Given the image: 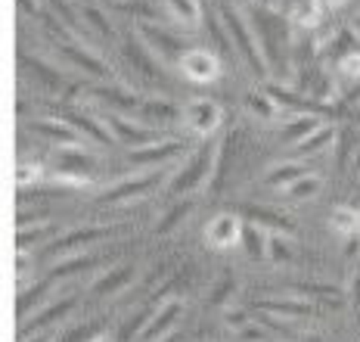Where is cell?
<instances>
[{"mask_svg": "<svg viewBox=\"0 0 360 342\" xmlns=\"http://www.w3.org/2000/svg\"><path fill=\"white\" fill-rule=\"evenodd\" d=\"M255 308L261 315H280L283 321H298V317H307L314 311L307 299H298V296H292V299H261L255 302Z\"/></svg>", "mask_w": 360, "mask_h": 342, "instance_id": "e0dca14e", "label": "cell"}, {"mask_svg": "<svg viewBox=\"0 0 360 342\" xmlns=\"http://www.w3.org/2000/svg\"><path fill=\"white\" fill-rule=\"evenodd\" d=\"M22 63H25V65H32V75H34L37 81H41L44 87H50V91H56V87L63 84V78L56 75V69H50V65H47V63H41V59H37V56H32V59H25V56H22Z\"/></svg>", "mask_w": 360, "mask_h": 342, "instance_id": "d590c367", "label": "cell"}, {"mask_svg": "<svg viewBox=\"0 0 360 342\" xmlns=\"http://www.w3.org/2000/svg\"><path fill=\"white\" fill-rule=\"evenodd\" d=\"M320 6H317V0H311V4H298L295 6V13H292V22H295L298 28H314L320 22Z\"/></svg>", "mask_w": 360, "mask_h": 342, "instance_id": "60d3db41", "label": "cell"}, {"mask_svg": "<svg viewBox=\"0 0 360 342\" xmlns=\"http://www.w3.org/2000/svg\"><path fill=\"white\" fill-rule=\"evenodd\" d=\"M159 342H180V336H177V333H168V336L159 339Z\"/></svg>", "mask_w": 360, "mask_h": 342, "instance_id": "91938a15", "label": "cell"}, {"mask_svg": "<svg viewBox=\"0 0 360 342\" xmlns=\"http://www.w3.org/2000/svg\"><path fill=\"white\" fill-rule=\"evenodd\" d=\"M208 34H212V41H214V47H217V53L221 56H227V59H233V41H230V34H227V28H224V22H214V19H208Z\"/></svg>", "mask_w": 360, "mask_h": 342, "instance_id": "f35d334b", "label": "cell"}, {"mask_svg": "<svg viewBox=\"0 0 360 342\" xmlns=\"http://www.w3.org/2000/svg\"><path fill=\"white\" fill-rule=\"evenodd\" d=\"M264 91L270 94V100H274L280 109H289V113H295V115H326V113H333L329 103H320V100H314V96H307L302 91H292V87H286V84L264 81Z\"/></svg>", "mask_w": 360, "mask_h": 342, "instance_id": "8992f818", "label": "cell"}, {"mask_svg": "<svg viewBox=\"0 0 360 342\" xmlns=\"http://www.w3.org/2000/svg\"><path fill=\"white\" fill-rule=\"evenodd\" d=\"M292 296H314L320 302H333V305H342L345 296L339 286L333 284H314V280H304V284H292Z\"/></svg>", "mask_w": 360, "mask_h": 342, "instance_id": "83f0119b", "label": "cell"}, {"mask_svg": "<svg viewBox=\"0 0 360 342\" xmlns=\"http://www.w3.org/2000/svg\"><path fill=\"white\" fill-rule=\"evenodd\" d=\"M345 4H348V0H317V6H320V10H329V13H333V10H339V6H345Z\"/></svg>", "mask_w": 360, "mask_h": 342, "instance_id": "db71d44e", "label": "cell"}, {"mask_svg": "<svg viewBox=\"0 0 360 342\" xmlns=\"http://www.w3.org/2000/svg\"><path fill=\"white\" fill-rule=\"evenodd\" d=\"M245 109H249L255 118H264V122H267V118L276 115V109H280V106L270 100V94L264 91V87H258V91L252 87V91L245 94Z\"/></svg>", "mask_w": 360, "mask_h": 342, "instance_id": "f546056e", "label": "cell"}, {"mask_svg": "<svg viewBox=\"0 0 360 342\" xmlns=\"http://www.w3.org/2000/svg\"><path fill=\"white\" fill-rule=\"evenodd\" d=\"M19 4V13H32V16H37V4L34 0H16Z\"/></svg>", "mask_w": 360, "mask_h": 342, "instance_id": "11a10c76", "label": "cell"}, {"mask_svg": "<svg viewBox=\"0 0 360 342\" xmlns=\"http://www.w3.org/2000/svg\"><path fill=\"white\" fill-rule=\"evenodd\" d=\"M53 234V227L50 224H37V227H19V234H16V240H19V252H25L32 243H41V240H47V236Z\"/></svg>", "mask_w": 360, "mask_h": 342, "instance_id": "7bdbcfd3", "label": "cell"}, {"mask_svg": "<svg viewBox=\"0 0 360 342\" xmlns=\"http://www.w3.org/2000/svg\"><path fill=\"white\" fill-rule=\"evenodd\" d=\"M252 4H258V6H274V0H252Z\"/></svg>", "mask_w": 360, "mask_h": 342, "instance_id": "be15d7a7", "label": "cell"}, {"mask_svg": "<svg viewBox=\"0 0 360 342\" xmlns=\"http://www.w3.org/2000/svg\"><path fill=\"white\" fill-rule=\"evenodd\" d=\"M112 234V227H78V230H69L65 236H59L47 246V255H65V252L78 249V246H87V243H96V240H106Z\"/></svg>", "mask_w": 360, "mask_h": 342, "instance_id": "9a60e30c", "label": "cell"}, {"mask_svg": "<svg viewBox=\"0 0 360 342\" xmlns=\"http://www.w3.org/2000/svg\"><path fill=\"white\" fill-rule=\"evenodd\" d=\"M59 50H63V56L69 59L72 65L84 69L87 75H94V78H112V69L96 53H90L87 47H78L75 41H69V44H59Z\"/></svg>", "mask_w": 360, "mask_h": 342, "instance_id": "2e32d148", "label": "cell"}, {"mask_svg": "<svg viewBox=\"0 0 360 342\" xmlns=\"http://www.w3.org/2000/svg\"><path fill=\"white\" fill-rule=\"evenodd\" d=\"M245 215L255 221L258 227H270L274 234H295V221L286 218L283 212H274V209H264V205H245Z\"/></svg>", "mask_w": 360, "mask_h": 342, "instance_id": "d6986e66", "label": "cell"}, {"mask_svg": "<svg viewBox=\"0 0 360 342\" xmlns=\"http://www.w3.org/2000/svg\"><path fill=\"white\" fill-rule=\"evenodd\" d=\"M190 209H193V203H190V199H180V203H174L168 212H165V218L159 221V224H155V234H159V236L171 234V230H174V227L180 224V221H184L186 215H190Z\"/></svg>", "mask_w": 360, "mask_h": 342, "instance_id": "836d02e7", "label": "cell"}, {"mask_svg": "<svg viewBox=\"0 0 360 342\" xmlns=\"http://www.w3.org/2000/svg\"><path fill=\"white\" fill-rule=\"evenodd\" d=\"M165 10H168V16L184 28H199V22H202L199 0H165Z\"/></svg>", "mask_w": 360, "mask_h": 342, "instance_id": "7402d4cb", "label": "cell"}, {"mask_svg": "<svg viewBox=\"0 0 360 342\" xmlns=\"http://www.w3.org/2000/svg\"><path fill=\"white\" fill-rule=\"evenodd\" d=\"M131 280H134V267L131 265H118V267H112L109 274H103V277L96 280L94 293L96 296H112V293H118V289H124Z\"/></svg>", "mask_w": 360, "mask_h": 342, "instance_id": "d4e9b609", "label": "cell"}, {"mask_svg": "<svg viewBox=\"0 0 360 342\" xmlns=\"http://www.w3.org/2000/svg\"><path fill=\"white\" fill-rule=\"evenodd\" d=\"M94 94L100 96L103 103H112V106H118V109H140L143 106V100H140L137 94L122 91V87H96Z\"/></svg>", "mask_w": 360, "mask_h": 342, "instance_id": "4dcf8cb0", "label": "cell"}, {"mask_svg": "<svg viewBox=\"0 0 360 342\" xmlns=\"http://www.w3.org/2000/svg\"><path fill=\"white\" fill-rule=\"evenodd\" d=\"M53 165H56V175L63 184H69V187H87L96 162H94V156L84 153L81 146H56Z\"/></svg>", "mask_w": 360, "mask_h": 342, "instance_id": "277c9868", "label": "cell"}, {"mask_svg": "<svg viewBox=\"0 0 360 342\" xmlns=\"http://www.w3.org/2000/svg\"><path fill=\"white\" fill-rule=\"evenodd\" d=\"M354 171H357V175H360V150L354 153Z\"/></svg>", "mask_w": 360, "mask_h": 342, "instance_id": "6125c7cd", "label": "cell"}, {"mask_svg": "<svg viewBox=\"0 0 360 342\" xmlns=\"http://www.w3.org/2000/svg\"><path fill=\"white\" fill-rule=\"evenodd\" d=\"M180 311H184V305H180L177 299H171L165 308L159 311L155 317H149V324H146V330L140 333V339L137 342H155V339H165V333L171 330V327L177 324V317H180Z\"/></svg>", "mask_w": 360, "mask_h": 342, "instance_id": "ac0fdd59", "label": "cell"}, {"mask_svg": "<svg viewBox=\"0 0 360 342\" xmlns=\"http://www.w3.org/2000/svg\"><path fill=\"white\" fill-rule=\"evenodd\" d=\"M41 181V165H19L16 168V184H19V190H25L28 184H34Z\"/></svg>", "mask_w": 360, "mask_h": 342, "instance_id": "f6af8a7d", "label": "cell"}, {"mask_svg": "<svg viewBox=\"0 0 360 342\" xmlns=\"http://www.w3.org/2000/svg\"><path fill=\"white\" fill-rule=\"evenodd\" d=\"M243 227L245 221L239 215H214L205 227V240L212 249H230V246H239L243 243Z\"/></svg>", "mask_w": 360, "mask_h": 342, "instance_id": "30bf717a", "label": "cell"}, {"mask_svg": "<svg viewBox=\"0 0 360 342\" xmlns=\"http://www.w3.org/2000/svg\"><path fill=\"white\" fill-rule=\"evenodd\" d=\"M115 6H118L122 13H131V16H140V19H149V16H153V6L140 4V0H131V4H127V0H118Z\"/></svg>", "mask_w": 360, "mask_h": 342, "instance_id": "c3c4849f", "label": "cell"}, {"mask_svg": "<svg viewBox=\"0 0 360 342\" xmlns=\"http://www.w3.org/2000/svg\"><path fill=\"white\" fill-rule=\"evenodd\" d=\"M32 131L41 134V137H47L50 144H56V146H78V144H84V137H81V134L75 131L65 118H37V122L32 125Z\"/></svg>", "mask_w": 360, "mask_h": 342, "instance_id": "5bb4252c", "label": "cell"}, {"mask_svg": "<svg viewBox=\"0 0 360 342\" xmlns=\"http://www.w3.org/2000/svg\"><path fill=\"white\" fill-rule=\"evenodd\" d=\"M342 72H345L348 78H357V81H360V50H357L354 56L345 59V63H342Z\"/></svg>", "mask_w": 360, "mask_h": 342, "instance_id": "f907efd6", "label": "cell"}, {"mask_svg": "<svg viewBox=\"0 0 360 342\" xmlns=\"http://www.w3.org/2000/svg\"><path fill=\"white\" fill-rule=\"evenodd\" d=\"M267 255L274 258L276 265H289V262H292V249H289L286 234H274V236H267Z\"/></svg>", "mask_w": 360, "mask_h": 342, "instance_id": "b9f144b4", "label": "cell"}, {"mask_svg": "<svg viewBox=\"0 0 360 342\" xmlns=\"http://www.w3.org/2000/svg\"><path fill=\"white\" fill-rule=\"evenodd\" d=\"M124 56L131 59V65H137V72L143 75L146 81H165V75H162V63L155 59L153 53H149V47L143 41H140V34H127V41H124Z\"/></svg>", "mask_w": 360, "mask_h": 342, "instance_id": "4fadbf2b", "label": "cell"}, {"mask_svg": "<svg viewBox=\"0 0 360 342\" xmlns=\"http://www.w3.org/2000/svg\"><path fill=\"white\" fill-rule=\"evenodd\" d=\"M81 16H84V19H87V25H94L96 32H100V34H103V38H106V41H112V38H115V32H112L109 19L103 16V13L96 10V6H81Z\"/></svg>", "mask_w": 360, "mask_h": 342, "instance_id": "ee69618b", "label": "cell"}, {"mask_svg": "<svg viewBox=\"0 0 360 342\" xmlns=\"http://www.w3.org/2000/svg\"><path fill=\"white\" fill-rule=\"evenodd\" d=\"M227 324H230V327H236V330L249 327V324H245V315H243V311H227Z\"/></svg>", "mask_w": 360, "mask_h": 342, "instance_id": "f5cc1de1", "label": "cell"}, {"mask_svg": "<svg viewBox=\"0 0 360 342\" xmlns=\"http://www.w3.org/2000/svg\"><path fill=\"white\" fill-rule=\"evenodd\" d=\"M360 249V240H357V236H354V240H348V249H345V252H348V255H354V252Z\"/></svg>", "mask_w": 360, "mask_h": 342, "instance_id": "9f6ffc18", "label": "cell"}, {"mask_svg": "<svg viewBox=\"0 0 360 342\" xmlns=\"http://www.w3.org/2000/svg\"><path fill=\"white\" fill-rule=\"evenodd\" d=\"M140 113H143V118H155V122H174V118H180V109L168 100H146L140 106Z\"/></svg>", "mask_w": 360, "mask_h": 342, "instance_id": "e575fe53", "label": "cell"}, {"mask_svg": "<svg viewBox=\"0 0 360 342\" xmlns=\"http://www.w3.org/2000/svg\"><path fill=\"white\" fill-rule=\"evenodd\" d=\"M249 16H252L249 25L255 38H258V47L264 53L267 65L280 72L286 65V50H289V19L276 16L270 6H258V4L249 6Z\"/></svg>", "mask_w": 360, "mask_h": 342, "instance_id": "6da1fadb", "label": "cell"}, {"mask_svg": "<svg viewBox=\"0 0 360 342\" xmlns=\"http://www.w3.org/2000/svg\"><path fill=\"white\" fill-rule=\"evenodd\" d=\"M100 258L96 255H75V258H65V262H59L56 267H53V274H50V284L53 280H63V277H69V274H75V271H87V267H94Z\"/></svg>", "mask_w": 360, "mask_h": 342, "instance_id": "d6a6232c", "label": "cell"}, {"mask_svg": "<svg viewBox=\"0 0 360 342\" xmlns=\"http://www.w3.org/2000/svg\"><path fill=\"white\" fill-rule=\"evenodd\" d=\"M354 299H357V305H360V274H357V280H354Z\"/></svg>", "mask_w": 360, "mask_h": 342, "instance_id": "680465c9", "label": "cell"}, {"mask_svg": "<svg viewBox=\"0 0 360 342\" xmlns=\"http://www.w3.org/2000/svg\"><path fill=\"white\" fill-rule=\"evenodd\" d=\"M180 153H184V144H180V140H159V144L131 150L127 162H131V165H143V168L146 165H168V162H174Z\"/></svg>", "mask_w": 360, "mask_h": 342, "instance_id": "7c38bea8", "label": "cell"}, {"mask_svg": "<svg viewBox=\"0 0 360 342\" xmlns=\"http://www.w3.org/2000/svg\"><path fill=\"white\" fill-rule=\"evenodd\" d=\"M317 128H320L317 115H295V118H289L286 128H283V140H286L289 146H298L302 140L311 137Z\"/></svg>", "mask_w": 360, "mask_h": 342, "instance_id": "4316f807", "label": "cell"}, {"mask_svg": "<svg viewBox=\"0 0 360 342\" xmlns=\"http://www.w3.org/2000/svg\"><path fill=\"white\" fill-rule=\"evenodd\" d=\"M90 342H115V339H112V336H106V333H96V336L90 339Z\"/></svg>", "mask_w": 360, "mask_h": 342, "instance_id": "6f0895ef", "label": "cell"}, {"mask_svg": "<svg viewBox=\"0 0 360 342\" xmlns=\"http://www.w3.org/2000/svg\"><path fill=\"white\" fill-rule=\"evenodd\" d=\"M357 34L354 32H339V34H335V38H333V44H329V47H326V56L329 59H335V63H345V59H348V56H354L357 53Z\"/></svg>", "mask_w": 360, "mask_h": 342, "instance_id": "1f68e13d", "label": "cell"}, {"mask_svg": "<svg viewBox=\"0 0 360 342\" xmlns=\"http://www.w3.org/2000/svg\"><path fill=\"white\" fill-rule=\"evenodd\" d=\"M137 34H140V41L146 44L149 53L159 59V63H165V65H180V59H184L186 47H184V41H180L177 34L165 32L162 25H153V22H137Z\"/></svg>", "mask_w": 360, "mask_h": 342, "instance_id": "5b68a950", "label": "cell"}, {"mask_svg": "<svg viewBox=\"0 0 360 342\" xmlns=\"http://www.w3.org/2000/svg\"><path fill=\"white\" fill-rule=\"evenodd\" d=\"M75 305H78V299H75V296H63V299H56L53 305H47L41 315L32 317V324H22V339H25L28 330H41V327H47V324H53V321H63V317L69 315Z\"/></svg>", "mask_w": 360, "mask_h": 342, "instance_id": "44dd1931", "label": "cell"}, {"mask_svg": "<svg viewBox=\"0 0 360 342\" xmlns=\"http://www.w3.org/2000/svg\"><path fill=\"white\" fill-rule=\"evenodd\" d=\"M239 336H243L245 342H264V339H267V333H264V330H258V327H243V330H239Z\"/></svg>", "mask_w": 360, "mask_h": 342, "instance_id": "816d5d0a", "label": "cell"}, {"mask_svg": "<svg viewBox=\"0 0 360 342\" xmlns=\"http://www.w3.org/2000/svg\"><path fill=\"white\" fill-rule=\"evenodd\" d=\"M165 181V175H155V171H146V175H134L124 177V181L112 184L106 193H100L103 205H118V203H131V199H140L146 193H153L159 184Z\"/></svg>", "mask_w": 360, "mask_h": 342, "instance_id": "52a82bcc", "label": "cell"}, {"mask_svg": "<svg viewBox=\"0 0 360 342\" xmlns=\"http://www.w3.org/2000/svg\"><path fill=\"white\" fill-rule=\"evenodd\" d=\"M180 72L190 81H196V84H212V81H217V75H221V56H217L214 50L193 47L180 59Z\"/></svg>", "mask_w": 360, "mask_h": 342, "instance_id": "9c48e42d", "label": "cell"}, {"mask_svg": "<svg viewBox=\"0 0 360 342\" xmlns=\"http://www.w3.org/2000/svg\"><path fill=\"white\" fill-rule=\"evenodd\" d=\"M233 286H236L233 277H224L221 284L214 286V293H212V299H208V305H214V308H217V305H224V302L230 299V296H233Z\"/></svg>", "mask_w": 360, "mask_h": 342, "instance_id": "7dc6e473", "label": "cell"}, {"mask_svg": "<svg viewBox=\"0 0 360 342\" xmlns=\"http://www.w3.org/2000/svg\"><path fill=\"white\" fill-rule=\"evenodd\" d=\"M221 118H224L221 106H217L214 100H205V96H199V100H190L184 106L186 128H190V134H196V137H202V140H208L217 131Z\"/></svg>", "mask_w": 360, "mask_h": 342, "instance_id": "ba28073f", "label": "cell"}, {"mask_svg": "<svg viewBox=\"0 0 360 342\" xmlns=\"http://www.w3.org/2000/svg\"><path fill=\"white\" fill-rule=\"evenodd\" d=\"M304 175H311L307 171V165H302V162H286V165H274L264 175V184L267 187H292L295 181H302Z\"/></svg>", "mask_w": 360, "mask_h": 342, "instance_id": "cb8c5ba5", "label": "cell"}, {"mask_svg": "<svg viewBox=\"0 0 360 342\" xmlns=\"http://www.w3.org/2000/svg\"><path fill=\"white\" fill-rule=\"evenodd\" d=\"M320 193V177L317 175H304L302 181H295L292 187H286V196L289 199H311Z\"/></svg>", "mask_w": 360, "mask_h": 342, "instance_id": "ab89813d", "label": "cell"}, {"mask_svg": "<svg viewBox=\"0 0 360 342\" xmlns=\"http://www.w3.org/2000/svg\"><path fill=\"white\" fill-rule=\"evenodd\" d=\"M214 162H217V144L199 146V150L186 159V165L168 181V190L180 196V193H190V190L202 187V184L208 181V175L214 171Z\"/></svg>", "mask_w": 360, "mask_h": 342, "instance_id": "3957f363", "label": "cell"}, {"mask_svg": "<svg viewBox=\"0 0 360 342\" xmlns=\"http://www.w3.org/2000/svg\"><path fill=\"white\" fill-rule=\"evenodd\" d=\"M96 333H100V327H96V324H84V327H75L72 333H65L59 342H90Z\"/></svg>", "mask_w": 360, "mask_h": 342, "instance_id": "bcb514c9", "label": "cell"}, {"mask_svg": "<svg viewBox=\"0 0 360 342\" xmlns=\"http://www.w3.org/2000/svg\"><path fill=\"white\" fill-rule=\"evenodd\" d=\"M239 246L245 249V255L255 258V262H261V258L267 255V236H264V230H261L255 221H245V227H243V243Z\"/></svg>", "mask_w": 360, "mask_h": 342, "instance_id": "f1b7e54d", "label": "cell"}, {"mask_svg": "<svg viewBox=\"0 0 360 342\" xmlns=\"http://www.w3.org/2000/svg\"><path fill=\"white\" fill-rule=\"evenodd\" d=\"M354 34H357V38H360V16L354 19Z\"/></svg>", "mask_w": 360, "mask_h": 342, "instance_id": "e7e4bbea", "label": "cell"}, {"mask_svg": "<svg viewBox=\"0 0 360 342\" xmlns=\"http://www.w3.org/2000/svg\"><path fill=\"white\" fill-rule=\"evenodd\" d=\"M109 128H112V137H115L118 144H127L131 150H140V146L159 144V140H162V134L155 128H140V125H131V122H124V118L115 115V113L109 115Z\"/></svg>", "mask_w": 360, "mask_h": 342, "instance_id": "8fae6325", "label": "cell"}, {"mask_svg": "<svg viewBox=\"0 0 360 342\" xmlns=\"http://www.w3.org/2000/svg\"><path fill=\"white\" fill-rule=\"evenodd\" d=\"M339 153H335V165H339V171L348 165V159H354V146H357V134L354 128H342L339 131Z\"/></svg>", "mask_w": 360, "mask_h": 342, "instance_id": "8d00e7d4", "label": "cell"}, {"mask_svg": "<svg viewBox=\"0 0 360 342\" xmlns=\"http://www.w3.org/2000/svg\"><path fill=\"white\" fill-rule=\"evenodd\" d=\"M22 342H28V339H22ZM32 342H50V336H47V333H44V336H34Z\"/></svg>", "mask_w": 360, "mask_h": 342, "instance_id": "94428289", "label": "cell"}, {"mask_svg": "<svg viewBox=\"0 0 360 342\" xmlns=\"http://www.w3.org/2000/svg\"><path fill=\"white\" fill-rule=\"evenodd\" d=\"M53 10L59 13V16H63V22H65V25H69V28H72V32H78V34H81V32H84V28H81V22H78V19H75V16H72V10H69V6H65V4H63V0H53Z\"/></svg>", "mask_w": 360, "mask_h": 342, "instance_id": "681fc988", "label": "cell"}, {"mask_svg": "<svg viewBox=\"0 0 360 342\" xmlns=\"http://www.w3.org/2000/svg\"><path fill=\"white\" fill-rule=\"evenodd\" d=\"M335 137H339V131H335L333 125H320V128L314 131L311 137L302 140V144L295 146V156H298V159H304V156H317V153H323Z\"/></svg>", "mask_w": 360, "mask_h": 342, "instance_id": "484cf974", "label": "cell"}, {"mask_svg": "<svg viewBox=\"0 0 360 342\" xmlns=\"http://www.w3.org/2000/svg\"><path fill=\"white\" fill-rule=\"evenodd\" d=\"M149 317H153V308H143V311H137V315L131 317V321H124L122 327V333H118V342H131L134 336L140 339V333L146 330V324H149Z\"/></svg>", "mask_w": 360, "mask_h": 342, "instance_id": "74e56055", "label": "cell"}, {"mask_svg": "<svg viewBox=\"0 0 360 342\" xmlns=\"http://www.w3.org/2000/svg\"><path fill=\"white\" fill-rule=\"evenodd\" d=\"M329 227L339 236H345V240H354L360 234V212L354 205H339V209H333V215H329Z\"/></svg>", "mask_w": 360, "mask_h": 342, "instance_id": "603a6c76", "label": "cell"}, {"mask_svg": "<svg viewBox=\"0 0 360 342\" xmlns=\"http://www.w3.org/2000/svg\"><path fill=\"white\" fill-rule=\"evenodd\" d=\"M221 22H224V28H227L230 41H233L236 53L243 56L245 63H249V69L255 72V78H267L270 65H267L264 53H261V47H258V38H255L252 25H245V19L239 16V13H236L233 6H230V4H221Z\"/></svg>", "mask_w": 360, "mask_h": 342, "instance_id": "7a4b0ae2", "label": "cell"}, {"mask_svg": "<svg viewBox=\"0 0 360 342\" xmlns=\"http://www.w3.org/2000/svg\"><path fill=\"white\" fill-rule=\"evenodd\" d=\"M65 122H69L81 137H90V140H96V144H112V140H115L100 125V118H90L87 113H78V109H69V113H65Z\"/></svg>", "mask_w": 360, "mask_h": 342, "instance_id": "ffe728a7", "label": "cell"}]
</instances>
